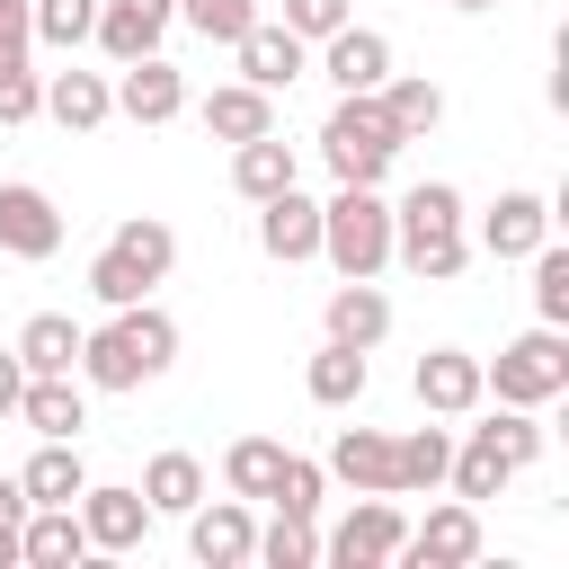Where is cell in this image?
<instances>
[{"mask_svg":"<svg viewBox=\"0 0 569 569\" xmlns=\"http://www.w3.org/2000/svg\"><path fill=\"white\" fill-rule=\"evenodd\" d=\"M178 365V320L142 293V302H124V311H107V329H80V382L89 391H142V382H160Z\"/></svg>","mask_w":569,"mask_h":569,"instance_id":"cell-1","label":"cell"},{"mask_svg":"<svg viewBox=\"0 0 569 569\" xmlns=\"http://www.w3.org/2000/svg\"><path fill=\"white\" fill-rule=\"evenodd\" d=\"M320 160H329V178H338V187H382V178H391L400 133H391V116H382V98H373V89H356V98H338V107H329V124H320Z\"/></svg>","mask_w":569,"mask_h":569,"instance_id":"cell-2","label":"cell"},{"mask_svg":"<svg viewBox=\"0 0 569 569\" xmlns=\"http://www.w3.org/2000/svg\"><path fill=\"white\" fill-rule=\"evenodd\" d=\"M569 391V338L551 320H533L525 338L498 347V365H480V400H516V409H551Z\"/></svg>","mask_w":569,"mask_h":569,"instance_id":"cell-3","label":"cell"},{"mask_svg":"<svg viewBox=\"0 0 569 569\" xmlns=\"http://www.w3.org/2000/svg\"><path fill=\"white\" fill-rule=\"evenodd\" d=\"M320 258L338 276H382L391 267V204H382V187H338L320 204Z\"/></svg>","mask_w":569,"mask_h":569,"instance_id":"cell-4","label":"cell"},{"mask_svg":"<svg viewBox=\"0 0 569 569\" xmlns=\"http://www.w3.org/2000/svg\"><path fill=\"white\" fill-rule=\"evenodd\" d=\"M400 533H409V516L391 498H356L338 516V533L320 542V560H338V569H391L400 560Z\"/></svg>","mask_w":569,"mask_h":569,"instance_id":"cell-5","label":"cell"},{"mask_svg":"<svg viewBox=\"0 0 569 569\" xmlns=\"http://www.w3.org/2000/svg\"><path fill=\"white\" fill-rule=\"evenodd\" d=\"M400 560H409V569H471V560H480V507H471V498L427 507V516L400 533Z\"/></svg>","mask_w":569,"mask_h":569,"instance_id":"cell-6","label":"cell"},{"mask_svg":"<svg viewBox=\"0 0 569 569\" xmlns=\"http://www.w3.org/2000/svg\"><path fill=\"white\" fill-rule=\"evenodd\" d=\"M71 507H80L89 551H133V542L151 533V498H142V489H124V480H89Z\"/></svg>","mask_w":569,"mask_h":569,"instance_id":"cell-7","label":"cell"},{"mask_svg":"<svg viewBox=\"0 0 569 569\" xmlns=\"http://www.w3.org/2000/svg\"><path fill=\"white\" fill-rule=\"evenodd\" d=\"M187 551H196L204 569H240V560L258 551L249 498H196V507H187Z\"/></svg>","mask_w":569,"mask_h":569,"instance_id":"cell-8","label":"cell"},{"mask_svg":"<svg viewBox=\"0 0 569 569\" xmlns=\"http://www.w3.org/2000/svg\"><path fill=\"white\" fill-rule=\"evenodd\" d=\"M320 71H329V89H338V98L382 89V80H391V36L347 18V27H329V36H320Z\"/></svg>","mask_w":569,"mask_h":569,"instance_id":"cell-9","label":"cell"},{"mask_svg":"<svg viewBox=\"0 0 569 569\" xmlns=\"http://www.w3.org/2000/svg\"><path fill=\"white\" fill-rule=\"evenodd\" d=\"M116 116H133V124H178V116H187V71L160 62V53L116 62Z\"/></svg>","mask_w":569,"mask_h":569,"instance_id":"cell-10","label":"cell"},{"mask_svg":"<svg viewBox=\"0 0 569 569\" xmlns=\"http://www.w3.org/2000/svg\"><path fill=\"white\" fill-rule=\"evenodd\" d=\"M409 391H418L427 418H471V409H480V356H462V347H427V356L409 365Z\"/></svg>","mask_w":569,"mask_h":569,"instance_id":"cell-11","label":"cell"},{"mask_svg":"<svg viewBox=\"0 0 569 569\" xmlns=\"http://www.w3.org/2000/svg\"><path fill=\"white\" fill-rule=\"evenodd\" d=\"M62 249V213H53V196L44 187H27V178H9L0 187V258H53Z\"/></svg>","mask_w":569,"mask_h":569,"instance_id":"cell-12","label":"cell"},{"mask_svg":"<svg viewBox=\"0 0 569 569\" xmlns=\"http://www.w3.org/2000/svg\"><path fill=\"white\" fill-rule=\"evenodd\" d=\"M231 53H240V80H249V89H267V98H276V89H293V80L311 71V44H302L284 18H258Z\"/></svg>","mask_w":569,"mask_h":569,"instance_id":"cell-13","label":"cell"},{"mask_svg":"<svg viewBox=\"0 0 569 569\" xmlns=\"http://www.w3.org/2000/svg\"><path fill=\"white\" fill-rule=\"evenodd\" d=\"M258 249H267L276 267H302V258H320V204L302 196V178H293L284 196H267V204H258Z\"/></svg>","mask_w":569,"mask_h":569,"instance_id":"cell-14","label":"cell"},{"mask_svg":"<svg viewBox=\"0 0 569 569\" xmlns=\"http://www.w3.org/2000/svg\"><path fill=\"white\" fill-rule=\"evenodd\" d=\"M551 240V196H533V187H507L489 213H480V249L489 258H533Z\"/></svg>","mask_w":569,"mask_h":569,"instance_id":"cell-15","label":"cell"},{"mask_svg":"<svg viewBox=\"0 0 569 569\" xmlns=\"http://www.w3.org/2000/svg\"><path fill=\"white\" fill-rule=\"evenodd\" d=\"M320 329L338 338V347H382L391 338V293L373 284V276H338V293H329V311H320Z\"/></svg>","mask_w":569,"mask_h":569,"instance_id":"cell-16","label":"cell"},{"mask_svg":"<svg viewBox=\"0 0 569 569\" xmlns=\"http://www.w3.org/2000/svg\"><path fill=\"white\" fill-rule=\"evenodd\" d=\"M18 489H27V507H71V498L89 489L80 436H36V453L18 462Z\"/></svg>","mask_w":569,"mask_h":569,"instance_id":"cell-17","label":"cell"},{"mask_svg":"<svg viewBox=\"0 0 569 569\" xmlns=\"http://www.w3.org/2000/svg\"><path fill=\"white\" fill-rule=\"evenodd\" d=\"M18 427H36V436H80V427H89V382H80V373H27Z\"/></svg>","mask_w":569,"mask_h":569,"instance_id":"cell-18","label":"cell"},{"mask_svg":"<svg viewBox=\"0 0 569 569\" xmlns=\"http://www.w3.org/2000/svg\"><path fill=\"white\" fill-rule=\"evenodd\" d=\"M320 471H329V480H347L356 498H391V436H382V427H338Z\"/></svg>","mask_w":569,"mask_h":569,"instance_id":"cell-19","label":"cell"},{"mask_svg":"<svg viewBox=\"0 0 569 569\" xmlns=\"http://www.w3.org/2000/svg\"><path fill=\"white\" fill-rule=\"evenodd\" d=\"M44 116H53L62 133H98V124L116 116V80L71 62V71H53V80H44Z\"/></svg>","mask_w":569,"mask_h":569,"instance_id":"cell-20","label":"cell"},{"mask_svg":"<svg viewBox=\"0 0 569 569\" xmlns=\"http://www.w3.org/2000/svg\"><path fill=\"white\" fill-rule=\"evenodd\" d=\"M80 551H89L80 507H27V516H18V560H27V569H71Z\"/></svg>","mask_w":569,"mask_h":569,"instance_id":"cell-21","label":"cell"},{"mask_svg":"<svg viewBox=\"0 0 569 569\" xmlns=\"http://www.w3.org/2000/svg\"><path fill=\"white\" fill-rule=\"evenodd\" d=\"M302 178V160H293V142H276V133H249V142H231V187L249 196V204H267V196H284Z\"/></svg>","mask_w":569,"mask_h":569,"instance_id":"cell-22","label":"cell"},{"mask_svg":"<svg viewBox=\"0 0 569 569\" xmlns=\"http://www.w3.org/2000/svg\"><path fill=\"white\" fill-rule=\"evenodd\" d=\"M373 98H382V116H391V133H400V142H427V133L445 124V89H436L427 71H391Z\"/></svg>","mask_w":569,"mask_h":569,"instance_id":"cell-23","label":"cell"},{"mask_svg":"<svg viewBox=\"0 0 569 569\" xmlns=\"http://www.w3.org/2000/svg\"><path fill=\"white\" fill-rule=\"evenodd\" d=\"M196 116H204V133H213V142H249V133H276V98H267V89H249V80H222V89H213Z\"/></svg>","mask_w":569,"mask_h":569,"instance_id":"cell-24","label":"cell"},{"mask_svg":"<svg viewBox=\"0 0 569 569\" xmlns=\"http://www.w3.org/2000/svg\"><path fill=\"white\" fill-rule=\"evenodd\" d=\"M445 462H453V436H445V427H409V436H391V498L445 489Z\"/></svg>","mask_w":569,"mask_h":569,"instance_id":"cell-25","label":"cell"},{"mask_svg":"<svg viewBox=\"0 0 569 569\" xmlns=\"http://www.w3.org/2000/svg\"><path fill=\"white\" fill-rule=\"evenodd\" d=\"M462 187L453 178H418L400 204H391V240H418V231H462Z\"/></svg>","mask_w":569,"mask_h":569,"instance_id":"cell-26","label":"cell"},{"mask_svg":"<svg viewBox=\"0 0 569 569\" xmlns=\"http://www.w3.org/2000/svg\"><path fill=\"white\" fill-rule=\"evenodd\" d=\"M365 382H373V365H365V347H338V338H320V356H311V373H302V391H311L320 409H356V400H365Z\"/></svg>","mask_w":569,"mask_h":569,"instance_id":"cell-27","label":"cell"},{"mask_svg":"<svg viewBox=\"0 0 569 569\" xmlns=\"http://www.w3.org/2000/svg\"><path fill=\"white\" fill-rule=\"evenodd\" d=\"M18 365H27V373H71V365H80V320H71V311H36V320L18 329Z\"/></svg>","mask_w":569,"mask_h":569,"instance_id":"cell-28","label":"cell"},{"mask_svg":"<svg viewBox=\"0 0 569 569\" xmlns=\"http://www.w3.org/2000/svg\"><path fill=\"white\" fill-rule=\"evenodd\" d=\"M445 480H453V498H471V507H480V498H498V489L516 480V462H507V453H498V445H489V436L471 427V436L453 445V462H445Z\"/></svg>","mask_w":569,"mask_h":569,"instance_id":"cell-29","label":"cell"},{"mask_svg":"<svg viewBox=\"0 0 569 569\" xmlns=\"http://www.w3.org/2000/svg\"><path fill=\"white\" fill-rule=\"evenodd\" d=\"M133 489L151 498V516H187V507L204 498V462H196V453H151Z\"/></svg>","mask_w":569,"mask_h":569,"instance_id":"cell-30","label":"cell"},{"mask_svg":"<svg viewBox=\"0 0 569 569\" xmlns=\"http://www.w3.org/2000/svg\"><path fill=\"white\" fill-rule=\"evenodd\" d=\"M391 258L418 276V284H453L471 267V231H418V240H391Z\"/></svg>","mask_w":569,"mask_h":569,"instance_id":"cell-31","label":"cell"},{"mask_svg":"<svg viewBox=\"0 0 569 569\" xmlns=\"http://www.w3.org/2000/svg\"><path fill=\"white\" fill-rule=\"evenodd\" d=\"M107 249H124V258H133V267H142V276H151V284H160V276H169V267H178V231H169V222H160V213H124V222H116V240H107Z\"/></svg>","mask_w":569,"mask_h":569,"instance_id":"cell-32","label":"cell"},{"mask_svg":"<svg viewBox=\"0 0 569 569\" xmlns=\"http://www.w3.org/2000/svg\"><path fill=\"white\" fill-rule=\"evenodd\" d=\"M89 27H98V0H27V36L53 53H80Z\"/></svg>","mask_w":569,"mask_h":569,"instance_id":"cell-33","label":"cell"},{"mask_svg":"<svg viewBox=\"0 0 569 569\" xmlns=\"http://www.w3.org/2000/svg\"><path fill=\"white\" fill-rule=\"evenodd\" d=\"M276 462H284L276 436H240V445L222 453V489H231V498H267V489H276Z\"/></svg>","mask_w":569,"mask_h":569,"instance_id":"cell-34","label":"cell"},{"mask_svg":"<svg viewBox=\"0 0 569 569\" xmlns=\"http://www.w3.org/2000/svg\"><path fill=\"white\" fill-rule=\"evenodd\" d=\"M249 560H267V569H311V560H320L311 516H284V507H276V525H258V551H249Z\"/></svg>","mask_w":569,"mask_h":569,"instance_id":"cell-35","label":"cell"},{"mask_svg":"<svg viewBox=\"0 0 569 569\" xmlns=\"http://www.w3.org/2000/svg\"><path fill=\"white\" fill-rule=\"evenodd\" d=\"M320 498H329V471H320L311 453H284V462H276L267 507H284V516H320Z\"/></svg>","mask_w":569,"mask_h":569,"instance_id":"cell-36","label":"cell"},{"mask_svg":"<svg viewBox=\"0 0 569 569\" xmlns=\"http://www.w3.org/2000/svg\"><path fill=\"white\" fill-rule=\"evenodd\" d=\"M178 18L204 36V44H240L258 27V0H178Z\"/></svg>","mask_w":569,"mask_h":569,"instance_id":"cell-37","label":"cell"},{"mask_svg":"<svg viewBox=\"0 0 569 569\" xmlns=\"http://www.w3.org/2000/svg\"><path fill=\"white\" fill-rule=\"evenodd\" d=\"M89 293H98L107 311H124V302H142V293H151V276H142L124 249H98V258H89Z\"/></svg>","mask_w":569,"mask_h":569,"instance_id":"cell-38","label":"cell"},{"mask_svg":"<svg viewBox=\"0 0 569 569\" xmlns=\"http://www.w3.org/2000/svg\"><path fill=\"white\" fill-rule=\"evenodd\" d=\"M533 320H551V329H569V249H533Z\"/></svg>","mask_w":569,"mask_h":569,"instance_id":"cell-39","label":"cell"},{"mask_svg":"<svg viewBox=\"0 0 569 569\" xmlns=\"http://www.w3.org/2000/svg\"><path fill=\"white\" fill-rule=\"evenodd\" d=\"M27 116H44V80H36V62L0 71V124H27Z\"/></svg>","mask_w":569,"mask_h":569,"instance_id":"cell-40","label":"cell"},{"mask_svg":"<svg viewBox=\"0 0 569 569\" xmlns=\"http://www.w3.org/2000/svg\"><path fill=\"white\" fill-rule=\"evenodd\" d=\"M356 18V0H284V27L302 36V44H320L329 27H347Z\"/></svg>","mask_w":569,"mask_h":569,"instance_id":"cell-41","label":"cell"},{"mask_svg":"<svg viewBox=\"0 0 569 569\" xmlns=\"http://www.w3.org/2000/svg\"><path fill=\"white\" fill-rule=\"evenodd\" d=\"M18 391H27V365L18 347H0V418H18Z\"/></svg>","mask_w":569,"mask_h":569,"instance_id":"cell-42","label":"cell"},{"mask_svg":"<svg viewBox=\"0 0 569 569\" xmlns=\"http://www.w3.org/2000/svg\"><path fill=\"white\" fill-rule=\"evenodd\" d=\"M116 9L142 18V27H160V36H169V18H178V0H116Z\"/></svg>","mask_w":569,"mask_h":569,"instance_id":"cell-43","label":"cell"},{"mask_svg":"<svg viewBox=\"0 0 569 569\" xmlns=\"http://www.w3.org/2000/svg\"><path fill=\"white\" fill-rule=\"evenodd\" d=\"M0 516H9V525L27 516V489H18V471H0Z\"/></svg>","mask_w":569,"mask_h":569,"instance_id":"cell-44","label":"cell"},{"mask_svg":"<svg viewBox=\"0 0 569 569\" xmlns=\"http://www.w3.org/2000/svg\"><path fill=\"white\" fill-rule=\"evenodd\" d=\"M9 560H18V525L0 516V569H9Z\"/></svg>","mask_w":569,"mask_h":569,"instance_id":"cell-45","label":"cell"},{"mask_svg":"<svg viewBox=\"0 0 569 569\" xmlns=\"http://www.w3.org/2000/svg\"><path fill=\"white\" fill-rule=\"evenodd\" d=\"M445 9H462V18H480V9H498V0H445Z\"/></svg>","mask_w":569,"mask_h":569,"instance_id":"cell-46","label":"cell"},{"mask_svg":"<svg viewBox=\"0 0 569 569\" xmlns=\"http://www.w3.org/2000/svg\"><path fill=\"white\" fill-rule=\"evenodd\" d=\"M0 18H27V0H0Z\"/></svg>","mask_w":569,"mask_h":569,"instance_id":"cell-47","label":"cell"}]
</instances>
